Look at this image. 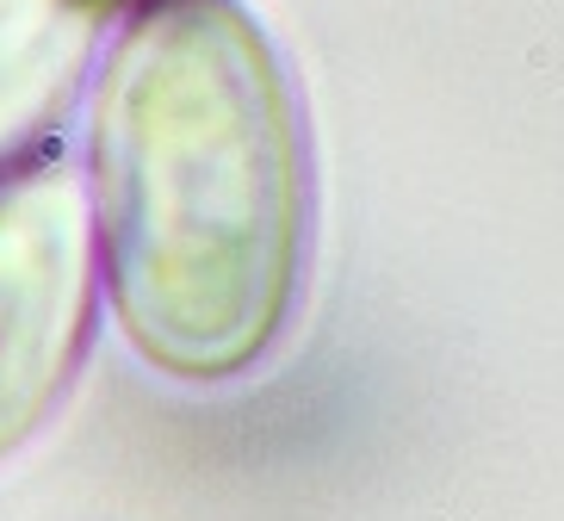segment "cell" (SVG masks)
Returning <instances> with one entry per match:
<instances>
[{"instance_id":"6da1fadb","label":"cell","mask_w":564,"mask_h":521,"mask_svg":"<svg viewBox=\"0 0 564 521\" xmlns=\"http://www.w3.org/2000/svg\"><path fill=\"white\" fill-rule=\"evenodd\" d=\"M87 186L124 341L181 386L261 367L304 286L311 155L280 56L236 0H155L118 32Z\"/></svg>"},{"instance_id":"7a4b0ae2","label":"cell","mask_w":564,"mask_h":521,"mask_svg":"<svg viewBox=\"0 0 564 521\" xmlns=\"http://www.w3.org/2000/svg\"><path fill=\"white\" fill-rule=\"evenodd\" d=\"M100 218L75 155L37 150L0 174V459L56 416L100 311Z\"/></svg>"},{"instance_id":"3957f363","label":"cell","mask_w":564,"mask_h":521,"mask_svg":"<svg viewBox=\"0 0 564 521\" xmlns=\"http://www.w3.org/2000/svg\"><path fill=\"white\" fill-rule=\"evenodd\" d=\"M112 0H0V174L51 150Z\"/></svg>"}]
</instances>
